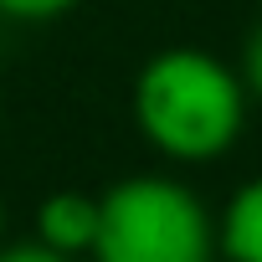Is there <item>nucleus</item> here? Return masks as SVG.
Returning <instances> with one entry per match:
<instances>
[{"label":"nucleus","mask_w":262,"mask_h":262,"mask_svg":"<svg viewBox=\"0 0 262 262\" xmlns=\"http://www.w3.org/2000/svg\"><path fill=\"white\" fill-rule=\"evenodd\" d=\"M247 88L231 62L206 47H160L128 88L139 139L170 165H211L236 149L247 128Z\"/></svg>","instance_id":"nucleus-1"},{"label":"nucleus","mask_w":262,"mask_h":262,"mask_svg":"<svg viewBox=\"0 0 262 262\" xmlns=\"http://www.w3.org/2000/svg\"><path fill=\"white\" fill-rule=\"evenodd\" d=\"M236 77H242V88H247V98L252 103H262V21L247 31V41H242V57H236Z\"/></svg>","instance_id":"nucleus-6"},{"label":"nucleus","mask_w":262,"mask_h":262,"mask_svg":"<svg viewBox=\"0 0 262 262\" xmlns=\"http://www.w3.org/2000/svg\"><path fill=\"white\" fill-rule=\"evenodd\" d=\"M82 0H0V21H16V26H52L62 16H72Z\"/></svg>","instance_id":"nucleus-5"},{"label":"nucleus","mask_w":262,"mask_h":262,"mask_svg":"<svg viewBox=\"0 0 262 262\" xmlns=\"http://www.w3.org/2000/svg\"><path fill=\"white\" fill-rule=\"evenodd\" d=\"M36 242L82 262L93 257V242H98V195L88 190H52L41 206H36Z\"/></svg>","instance_id":"nucleus-3"},{"label":"nucleus","mask_w":262,"mask_h":262,"mask_svg":"<svg viewBox=\"0 0 262 262\" xmlns=\"http://www.w3.org/2000/svg\"><path fill=\"white\" fill-rule=\"evenodd\" d=\"M216 242L226 262H262V175L226 195L216 216Z\"/></svg>","instance_id":"nucleus-4"},{"label":"nucleus","mask_w":262,"mask_h":262,"mask_svg":"<svg viewBox=\"0 0 262 262\" xmlns=\"http://www.w3.org/2000/svg\"><path fill=\"white\" fill-rule=\"evenodd\" d=\"M0 262H72V257H62V252H52V247H41L31 236V242H6L0 247Z\"/></svg>","instance_id":"nucleus-7"},{"label":"nucleus","mask_w":262,"mask_h":262,"mask_svg":"<svg viewBox=\"0 0 262 262\" xmlns=\"http://www.w3.org/2000/svg\"><path fill=\"white\" fill-rule=\"evenodd\" d=\"M216 216L175 175H123L98 195V242L88 262H216Z\"/></svg>","instance_id":"nucleus-2"},{"label":"nucleus","mask_w":262,"mask_h":262,"mask_svg":"<svg viewBox=\"0 0 262 262\" xmlns=\"http://www.w3.org/2000/svg\"><path fill=\"white\" fill-rule=\"evenodd\" d=\"M0 247H6V195H0Z\"/></svg>","instance_id":"nucleus-8"}]
</instances>
